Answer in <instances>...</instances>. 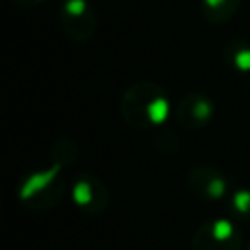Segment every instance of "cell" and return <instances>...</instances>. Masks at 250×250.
Instances as JSON below:
<instances>
[{"instance_id": "cell-1", "label": "cell", "mask_w": 250, "mask_h": 250, "mask_svg": "<svg viewBox=\"0 0 250 250\" xmlns=\"http://www.w3.org/2000/svg\"><path fill=\"white\" fill-rule=\"evenodd\" d=\"M170 102L156 82L141 80L131 84L119 100V115L133 129H150L166 121Z\"/></svg>"}, {"instance_id": "cell-2", "label": "cell", "mask_w": 250, "mask_h": 250, "mask_svg": "<svg viewBox=\"0 0 250 250\" xmlns=\"http://www.w3.org/2000/svg\"><path fill=\"white\" fill-rule=\"evenodd\" d=\"M20 201L33 211H49L57 207L64 195L62 168L49 164L47 168L33 170L18 186Z\"/></svg>"}, {"instance_id": "cell-3", "label": "cell", "mask_w": 250, "mask_h": 250, "mask_svg": "<svg viewBox=\"0 0 250 250\" xmlns=\"http://www.w3.org/2000/svg\"><path fill=\"white\" fill-rule=\"evenodd\" d=\"M59 23L68 39L86 43L98 29V14L90 0H62L59 8Z\"/></svg>"}, {"instance_id": "cell-4", "label": "cell", "mask_w": 250, "mask_h": 250, "mask_svg": "<svg viewBox=\"0 0 250 250\" xmlns=\"http://www.w3.org/2000/svg\"><path fill=\"white\" fill-rule=\"evenodd\" d=\"M242 234L227 219L203 223L189 244V250H240Z\"/></svg>"}, {"instance_id": "cell-5", "label": "cell", "mask_w": 250, "mask_h": 250, "mask_svg": "<svg viewBox=\"0 0 250 250\" xmlns=\"http://www.w3.org/2000/svg\"><path fill=\"white\" fill-rule=\"evenodd\" d=\"M70 197L84 215L92 217L102 215L109 205V189L105 182L90 172H82L80 176H76L70 189Z\"/></svg>"}, {"instance_id": "cell-6", "label": "cell", "mask_w": 250, "mask_h": 250, "mask_svg": "<svg viewBox=\"0 0 250 250\" xmlns=\"http://www.w3.org/2000/svg\"><path fill=\"white\" fill-rule=\"evenodd\" d=\"M213 117V102L203 94H188L176 105V121L180 127L195 131Z\"/></svg>"}, {"instance_id": "cell-7", "label": "cell", "mask_w": 250, "mask_h": 250, "mask_svg": "<svg viewBox=\"0 0 250 250\" xmlns=\"http://www.w3.org/2000/svg\"><path fill=\"white\" fill-rule=\"evenodd\" d=\"M188 188L205 199H221L227 191V180L213 166H195L188 174Z\"/></svg>"}, {"instance_id": "cell-8", "label": "cell", "mask_w": 250, "mask_h": 250, "mask_svg": "<svg viewBox=\"0 0 250 250\" xmlns=\"http://www.w3.org/2000/svg\"><path fill=\"white\" fill-rule=\"evenodd\" d=\"M78 145L68 139V137H59L53 145H51V150H49V160L51 164L55 166H61L62 170L72 166L76 160H78Z\"/></svg>"}, {"instance_id": "cell-9", "label": "cell", "mask_w": 250, "mask_h": 250, "mask_svg": "<svg viewBox=\"0 0 250 250\" xmlns=\"http://www.w3.org/2000/svg\"><path fill=\"white\" fill-rule=\"evenodd\" d=\"M240 0H201V14L211 23H223L234 16Z\"/></svg>"}, {"instance_id": "cell-10", "label": "cell", "mask_w": 250, "mask_h": 250, "mask_svg": "<svg viewBox=\"0 0 250 250\" xmlns=\"http://www.w3.org/2000/svg\"><path fill=\"white\" fill-rule=\"evenodd\" d=\"M225 59L232 64H236L240 70L248 72L250 70V47L246 43H236V49L232 43L225 47Z\"/></svg>"}, {"instance_id": "cell-11", "label": "cell", "mask_w": 250, "mask_h": 250, "mask_svg": "<svg viewBox=\"0 0 250 250\" xmlns=\"http://www.w3.org/2000/svg\"><path fill=\"white\" fill-rule=\"evenodd\" d=\"M154 148L160 152V154H174L176 148H178V139L176 135H172L170 131H156L154 135Z\"/></svg>"}, {"instance_id": "cell-12", "label": "cell", "mask_w": 250, "mask_h": 250, "mask_svg": "<svg viewBox=\"0 0 250 250\" xmlns=\"http://www.w3.org/2000/svg\"><path fill=\"white\" fill-rule=\"evenodd\" d=\"M232 207L236 209L238 215H248V213H250V193H248V191H238V193L234 195Z\"/></svg>"}, {"instance_id": "cell-13", "label": "cell", "mask_w": 250, "mask_h": 250, "mask_svg": "<svg viewBox=\"0 0 250 250\" xmlns=\"http://www.w3.org/2000/svg\"><path fill=\"white\" fill-rule=\"evenodd\" d=\"M16 6H21V8H37L41 6L45 0H12Z\"/></svg>"}, {"instance_id": "cell-14", "label": "cell", "mask_w": 250, "mask_h": 250, "mask_svg": "<svg viewBox=\"0 0 250 250\" xmlns=\"http://www.w3.org/2000/svg\"><path fill=\"white\" fill-rule=\"evenodd\" d=\"M0 211H2V199H0Z\"/></svg>"}]
</instances>
